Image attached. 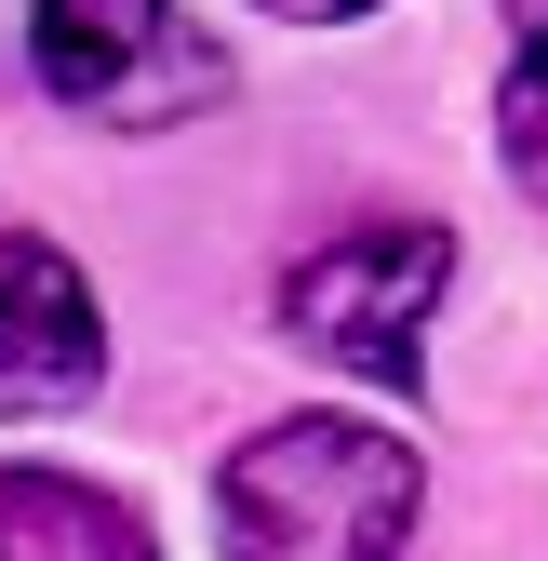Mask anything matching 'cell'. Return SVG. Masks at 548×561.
<instances>
[{"label":"cell","mask_w":548,"mask_h":561,"mask_svg":"<svg viewBox=\"0 0 548 561\" xmlns=\"http://www.w3.org/2000/svg\"><path fill=\"white\" fill-rule=\"evenodd\" d=\"M429 508L415 442L362 428V414H267L215 468L228 561H401Z\"/></svg>","instance_id":"1"},{"label":"cell","mask_w":548,"mask_h":561,"mask_svg":"<svg viewBox=\"0 0 548 561\" xmlns=\"http://www.w3.org/2000/svg\"><path fill=\"white\" fill-rule=\"evenodd\" d=\"M442 280H455V241L429 215H375V228H349V241L282 267V334L321 347V362H349L362 388H415Z\"/></svg>","instance_id":"2"},{"label":"cell","mask_w":548,"mask_h":561,"mask_svg":"<svg viewBox=\"0 0 548 561\" xmlns=\"http://www.w3.org/2000/svg\"><path fill=\"white\" fill-rule=\"evenodd\" d=\"M27 67L54 107H81L107 134H174L228 94V54L201 41L174 0H41L27 14Z\"/></svg>","instance_id":"3"},{"label":"cell","mask_w":548,"mask_h":561,"mask_svg":"<svg viewBox=\"0 0 548 561\" xmlns=\"http://www.w3.org/2000/svg\"><path fill=\"white\" fill-rule=\"evenodd\" d=\"M107 388V308L41 228H0V414H81Z\"/></svg>","instance_id":"4"},{"label":"cell","mask_w":548,"mask_h":561,"mask_svg":"<svg viewBox=\"0 0 548 561\" xmlns=\"http://www.w3.org/2000/svg\"><path fill=\"white\" fill-rule=\"evenodd\" d=\"M0 561H161L134 495L81 468H0Z\"/></svg>","instance_id":"5"},{"label":"cell","mask_w":548,"mask_h":561,"mask_svg":"<svg viewBox=\"0 0 548 561\" xmlns=\"http://www.w3.org/2000/svg\"><path fill=\"white\" fill-rule=\"evenodd\" d=\"M509 14V81H495V161L548 215V0H495Z\"/></svg>","instance_id":"6"},{"label":"cell","mask_w":548,"mask_h":561,"mask_svg":"<svg viewBox=\"0 0 548 561\" xmlns=\"http://www.w3.org/2000/svg\"><path fill=\"white\" fill-rule=\"evenodd\" d=\"M254 14H282V27H362V14H388V0H254Z\"/></svg>","instance_id":"7"}]
</instances>
